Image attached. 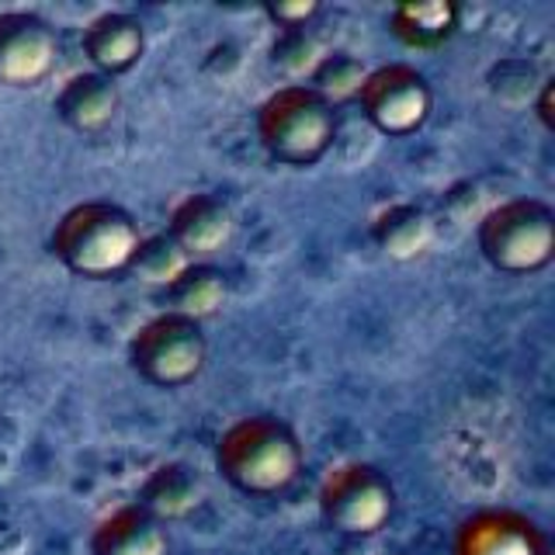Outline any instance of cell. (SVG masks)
Returning a JSON list of instances; mask_svg holds the SVG:
<instances>
[{"instance_id": "6da1fadb", "label": "cell", "mask_w": 555, "mask_h": 555, "mask_svg": "<svg viewBox=\"0 0 555 555\" xmlns=\"http://www.w3.org/2000/svg\"><path fill=\"white\" fill-rule=\"evenodd\" d=\"M143 243L139 219L118 202H77L56 219L49 233V254L83 282H118L132 274Z\"/></svg>"}, {"instance_id": "7a4b0ae2", "label": "cell", "mask_w": 555, "mask_h": 555, "mask_svg": "<svg viewBox=\"0 0 555 555\" xmlns=\"http://www.w3.org/2000/svg\"><path fill=\"white\" fill-rule=\"evenodd\" d=\"M216 468L247 496H282L306 473V444L282 416H240L219 434Z\"/></svg>"}, {"instance_id": "3957f363", "label": "cell", "mask_w": 555, "mask_h": 555, "mask_svg": "<svg viewBox=\"0 0 555 555\" xmlns=\"http://www.w3.org/2000/svg\"><path fill=\"white\" fill-rule=\"evenodd\" d=\"M257 139L282 167H317L337 143V108L306 83H285L257 104Z\"/></svg>"}, {"instance_id": "277c9868", "label": "cell", "mask_w": 555, "mask_h": 555, "mask_svg": "<svg viewBox=\"0 0 555 555\" xmlns=\"http://www.w3.org/2000/svg\"><path fill=\"white\" fill-rule=\"evenodd\" d=\"M476 247L496 274H542L555 260V208L542 198H507L476 225Z\"/></svg>"}, {"instance_id": "5b68a950", "label": "cell", "mask_w": 555, "mask_h": 555, "mask_svg": "<svg viewBox=\"0 0 555 555\" xmlns=\"http://www.w3.org/2000/svg\"><path fill=\"white\" fill-rule=\"evenodd\" d=\"M129 364L132 372L156 389H184L198 382L208 364V340L202 320L184 312H156L135 326L129 337Z\"/></svg>"}, {"instance_id": "8992f818", "label": "cell", "mask_w": 555, "mask_h": 555, "mask_svg": "<svg viewBox=\"0 0 555 555\" xmlns=\"http://www.w3.org/2000/svg\"><path fill=\"white\" fill-rule=\"evenodd\" d=\"M317 507L330 531L344 538H372L396 517V486L372 462H340L323 476Z\"/></svg>"}, {"instance_id": "52a82bcc", "label": "cell", "mask_w": 555, "mask_h": 555, "mask_svg": "<svg viewBox=\"0 0 555 555\" xmlns=\"http://www.w3.org/2000/svg\"><path fill=\"white\" fill-rule=\"evenodd\" d=\"M358 108L364 121L389 139L421 132L434 115V87L410 63H382L364 74L358 87Z\"/></svg>"}, {"instance_id": "ba28073f", "label": "cell", "mask_w": 555, "mask_h": 555, "mask_svg": "<svg viewBox=\"0 0 555 555\" xmlns=\"http://www.w3.org/2000/svg\"><path fill=\"white\" fill-rule=\"evenodd\" d=\"M60 63V31L39 11H0V87L31 91Z\"/></svg>"}, {"instance_id": "9c48e42d", "label": "cell", "mask_w": 555, "mask_h": 555, "mask_svg": "<svg viewBox=\"0 0 555 555\" xmlns=\"http://www.w3.org/2000/svg\"><path fill=\"white\" fill-rule=\"evenodd\" d=\"M451 555H548V538L528 514L482 507L462 517Z\"/></svg>"}, {"instance_id": "30bf717a", "label": "cell", "mask_w": 555, "mask_h": 555, "mask_svg": "<svg viewBox=\"0 0 555 555\" xmlns=\"http://www.w3.org/2000/svg\"><path fill=\"white\" fill-rule=\"evenodd\" d=\"M80 49L94 74L121 77L143 60L146 52V28L129 11H101L80 31Z\"/></svg>"}, {"instance_id": "8fae6325", "label": "cell", "mask_w": 555, "mask_h": 555, "mask_svg": "<svg viewBox=\"0 0 555 555\" xmlns=\"http://www.w3.org/2000/svg\"><path fill=\"white\" fill-rule=\"evenodd\" d=\"M233 212L222 198L208 195V191H195V195L181 198L173 205L167 219V233L191 260H208L216 257L225 243L233 240Z\"/></svg>"}, {"instance_id": "7c38bea8", "label": "cell", "mask_w": 555, "mask_h": 555, "mask_svg": "<svg viewBox=\"0 0 555 555\" xmlns=\"http://www.w3.org/2000/svg\"><path fill=\"white\" fill-rule=\"evenodd\" d=\"M121 108V91L112 77L83 69L60 83L56 98H52V112L60 115L63 126H69L80 135H98L112 126Z\"/></svg>"}, {"instance_id": "4fadbf2b", "label": "cell", "mask_w": 555, "mask_h": 555, "mask_svg": "<svg viewBox=\"0 0 555 555\" xmlns=\"http://www.w3.org/2000/svg\"><path fill=\"white\" fill-rule=\"evenodd\" d=\"M91 555H170V538L164 520L143 503H126L94 525Z\"/></svg>"}, {"instance_id": "5bb4252c", "label": "cell", "mask_w": 555, "mask_h": 555, "mask_svg": "<svg viewBox=\"0 0 555 555\" xmlns=\"http://www.w3.org/2000/svg\"><path fill=\"white\" fill-rule=\"evenodd\" d=\"M462 28V8L455 0H403L389 11V31L399 46L413 52H434L448 46Z\"/></svg>"}, {"instance_id": "9a60e30c", "label": "cell", "mask_w": 555, "mask_h": 555, "mask_svg": "<svg viewBox=\"0 0 555 555\" xmlns=\"http://www.w3.org/2000/svg\"><path fill=\"white\" fill-rule=\"evenodd\" d=\"M372 240L378 250L392 260H413L427 250L430 243V219L421 205L413 202H392L372 219Z\"/></svg>"}, {"instance_id": "2e32d148", "label": "cell", "mask_w": 555, "mask_h": 555, "mask_svg": "<svg viewBox=\"0 0 555 555\" xmlns=\"http://www.w3.org/2000/svg\"><path fill=\"white\" fill-rule=\"evenodd\" d=\"M164 299L170 312H184L191 320H205L208 312H216L225 299V278L219 268L205 264V260H191V264L164 288Z\"/></svg>"}, {"instance_id": "e0dca14e", "label": "cell", "mask_w": 555, "mask_h": 555, "mask_svg": "<svg viewBox=\"0 0 555 555\" xmlns=\"http://www.w3.org/2000/svg\"><path fill=\"white\" fill-rule=\"evenodd\" d=\"M369 74V66H364L354 52H323L320 63L312 66V74L306 77V87H312L323 101H330L337 108L340 101H351L358 94V87Z\"/></svg>"}, {"instance_id": "ac0fdd59", "label": "cell", "mask_w": 555, "mask_h": 555, "mask_svg": "<svg viewBox=\"0 0 555 555\" xmlns=\"http://www.w3.org/2000/svg\"><path fill=\"white\" fill-rule=\"evenodd\" d=\"M188 264H191V257H188V254L178 247V243L170 240V233L164 230V233L143 236V243H139V254H135V260H132V274L143 278L146 285L167 288Z\"/></svg>"}, {"instance_id": "d6986e66", "label": "cell", "mask_w": 555, "mask_h": 555, "mask_svg": "<svg viewBox=\"0 0 555 555\" xmlns=\"http://www.w3.org/2000/svg\"><path fill=\"white\" fill-rule=\"evenodd\" d=\"M320 46L306 28H292V31H278V39L271 42V66L278 74L292 77V83H306L312 74V66L320 63Z\"/></svg>"}, {"instance_id": "ffe728a7", "label": "cell", "mask_w": 555, "mask_h": 555, "mask_svg": "<svg viewBox=\"0 0 555 555\" xmlns=\"http://www.w3.org/2000/svg\"><path fill=\"white\" fill-rule=\"evenodd\" d=\"M264 14L268 22L278 28V31H292V28H306L312 17L320 14V0H268L264 4Z\"/></svg>"}, {"instance_id": "44dd1931", "label": "cell", "mask_w": 555, "mask_h": 555, "mask_svg": "<svg viewBox=\"0 0 555 555\" xmlns=\"http://www.w3.org/2000/svg\"><path fill=\"white\" fill-rule=\"evenodd\" d=\"M534 108H538V118H542V126L552 132V80L542 83V98H538Z\"/></svg>"}]
</instances>
